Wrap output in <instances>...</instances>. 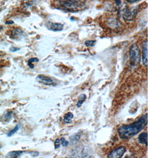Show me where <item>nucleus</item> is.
<instances>
[{
	"instance_id": "obj_1",
	"label": "nucleus",
	"mask_w": 148,
	"mask_h": 158,
	"mask_svg": "<svg viewBox=\"0 0 148 158\" xmlns=\"http://www.w3.org/2000/svg\"><path fill=\"white\" fill-rule=\"evenodd\" d=\"M148 123V114L143 115L134 122L121 126L118 129L119 136L121 139H129L139 133Z\"/></svg>"
},
{
	"instance_id": "obj_2",
	"label": "nucleus",
	"mask_w": 148,
	"mask_h": 158,
	"mask_svg": "<svg viewBox=\"0 0 148 158\" xmlns=\"http://www.w3.org/2000/svg\"><path fill=\"white\" fill-rule=\"evenodd\" d=\"M130 61L132 66H135L140 64V51L137 44H132L129 51Z\"/></svg>"
},
{
	"instance_id": "obj_3",
	"label": "nucleus",
	"mask_w": 148,
	"mask_h": 158,
	"mask_svg": "<svg viewBox=\"0 0 148 158\" xmlns=\"http://www.w3.org/2000/svg\"><path fill=\"white\" fill-rule=\"evenodd\" d=\"M60 5L64 10L69 12H76L82 9L83 3L78 0H63L60 2Z\"/></svg>"
},
{
	"instance_id": "obj_4",
	"label": "nucleus",
	"mask_w": 148,
	"mask_h": 158,
	"mask_svg": "<svg viewBox=\"0 0 148 158\" xmlns=\"http://www.w3.org/2000/svg\"><path fill=\"white\" fill-rule=\"evenodd\" d=\"M36 80L37 82L41 85L48 86H55L56 85L54 80L52 78L44 74H39L36 77Z\"/></svg>"
},
{
	"instance_id": "obj_5",
	"label": "nucleus",
	"mask_w": 148,
	"mask_h": 158,
	"mask_svg": "<svg viewBox=\"0 0 148 158\" xmlns=\"http://www.w3.org/2000/svg\"><path fill=\"white\" fill-rule=\"evenodd\" d=\"M126 151L125 146H121L113 150L108 154V157L109 158H121L124 156Z\"/></svg>"
},
{
	"instance_id": "obj_6",
	"label": "nucleus",
	"mask_w": 148,
	"mask_h": 158,
	"mask_svg": "<svg viewBox=\"0 0 148 158\" xmlns=\"http://www.w3.org/2000/svg\"><path fill=\"white\" fill-rule=\"evenodd\" d=\"M137 14L138 10L137 8L134 9L133 10H130L128 7L121 14V17H123V19L126 21H132L135 18Z\"/></svg>"
},
{
	"instance_id": "obj_7",
	"label": "nucleus",
	"mask_w": 148,
	"mask_h": 158,
	"mask_svg": "<svg viewBox=\"0 0 148 158\" xmlns=\"http://www.w3.org/2000/svg\"><path fill=\"white\" fill-rule=\"evenodd\" d=\"M107 25L109 27L114 30H117L120 29L122 26V24L120 21L115 18H110L108 19Z\"/></svg>"
},
{
	"instance_id": "obj_8",
	"label": "nucleus",
	"mask_w": 148,
	"mask_h": 158,
	"mask_svg": "<svg viewBox=\"0 0 148 158\" xmlns=\"http://www.w3.org/2000/svg\"><path fill=\"white\" fill-rule=\"evenodd\" d=\"M142 62L144 67L148 65V41H144L142 44Z\"/></svg>"
},
{
	"instance_id": "obj_9",
	"label": "nucleus",
	"mask_w": 148,
	"mask_h": 158,
	"mask_svg": "<svg viewBox=\"0 0 148 158\" xmlns=\"http://www.w3.org/2000/svg\"><path fill=\"white\" fill-rule=\"evenodd\" d=\"M47 27L49 30L57 32V31H60L63 30V25L59 23H49V25Z\"/></svg>"
},
{
	"instance_id": "obj_10",
	"label": "nucleus",
	"mask_w": 148,
	"mask_h": 158,
	"mask_svg": "<svg viewBox=\"0 0 148 158\" xmlns=\"http://www.w3.org/2000/svg\"><path fill=\"white\" fill-rule=\"evenodd\" d=\"M139 143L142 144L146 145V147L148 146V134L146 132L142 133L139 134L138 136Z\"/></svg>"
},
{
	"instance_id": "obj_11",
	"label": "nucleus",
	"mask_w": 148,
	"mask_h": 158,
	"mask_svg": "<svg viewBox=\"0 0 148 158\" xmlns=\"http://www.w3.org/2000/svg\"><path fill=\"white\" fill-rule=\"evenodd\" d=\"M24 33L23 31L21 30L19 28H14V30L12 31L11 33V35H12L13 38L14 39H18L19 37L22 36L23 34Z\"/></svg>"
},
{
	"instance_id": "obj_12",
	"label": "nucleus",
	"mask_w": 148,
	"mask_h": 158,
	"mask_svg": "<svg viewBox=\"0 0 148 158\" xmlns=\"http://www.w3.org/2000/svg\"><path fill=\"white\" fill-rule=\"evenodd\" d=\"M25 153V151H12L7 154V156L10 158H18Z\"/></svg>"
},
{
	"instance_id": "obj_13",
	"label": "nucleus",
	"mask_w": 148,
	"mask_h": 158,
	"mask_svg": "<svg viewBox=\"0 0 148 158\" xmlns=\"http://www.w3.org/2000/svg\"><path fill=\"white\" fill-rule=\"evenodd\" d=\"M73 117H74L73 114L71 112L67 113L63 118L64 122L66 124H69V123H72V119L73 118Z\"/></svg>"
},
{
	"instance_id": "obj_14",
	"label": "nucleus",
	"mask_w": 148,
	"mask_h": 158,
	"mask_svg": "<svg viewBox=\"0 0 148 158\" xmlns=\"http://www.w3.org/2000/svg\"><path fill=\"white\" fill-rule=\"evenodd\" d=\"M14 113L12 112H6L5 114L2 117V119L5 122H8L11 120L13 117Z\"/></svg>"
},
{
	"instance_id": "obj_15",
	"label": "nucleus",
	"mask_w": 148,
	"mask_h": 158,
	"mask_svg": "<svg viewBox=\"0 0 148 158\" xmlns=\"http://www.w3.org/2000/svg\"><path fill=\"white\" fill-rule=\"evenodd\" d=\"M39 61V58H32L30 59L28 61V65L29 66L30 68L31 69H33L34 68V65L33 64V63L35 62H38Z\"/></svg>"
},
{
	"instance_id": "obj_16",
	"label": "nucleus",
	"mask_w": 148,
	"mask_h": 158,
	"mask_svg": "<svg viewBox=\"0 0 148 158\" xmlns=\"http://www.w3.org/2000/svg\"><path fill=\"white\" fill-rule=\"evenodd\" d=\"M19 128H20V125H19V124L17 125L12 130H11V131H10L8 132V134H7V136H12L15 133H16L17 131L19 130Z\"/></svg>"
},
{
	"instance_id": "obj_17",
	"label": "nucleus",
	"mask_w": 148,
	"mask_h": 158,
	"mask_svg": "<svg viewBox=\"0 0 148 158\" xmlns=\"http://www.w3.org/2000/svg\"><path fill=\"white\" fill-rule=\"evenodd\" d=\"M96 44V41L95 40H88L85 42V46L87 47L94 46Z\"/></svg>"
},
{
	"instance_id": "obj_18",
	"label": "nucleus",
	"mask_w": 148,
	"mask_h": 158,
	"mask_svg": "<svg viewBox=\"0 0 148 158\" xmlns=\"http://www.w3.org/2000/svg\"><path fill=\"white\" fill-rule=\"evenodd\" d=\"M60 143H61V144H62V145L63 147H67V146L68 145L69 142H68V141H67L65 138H61L60 139Z\"/></svg>"
},
{
	"instance_id": "obj_19",
	"label": "nucleus",
	"mask_w": 148,
	"mask_h": 158,
	"mask_svg": "<svg viewBox=\"0 0 148 158\" xmlns=\"http://www.w3.org/2000/svg\"><path fill=\"white\" fill-rule=\"evenodd\" d=\"M80 133H78L76 134V135H74V136L73 137V139L72 140L71 139V140L72 142L76 143L80 140Z\"/></svg>"
},
{
	"instance_id": "obj_20",
	"label": "nucleus",
	"mask_w": 148,
	"mask_h": 158,
	"mask_svg": "<svg viewBox=\"0 0 148 158\" xmlns=\"http://www.w3.org/2000/svg\"><path fill=\"white\" fill-rule=\"evenodd\" d=\"M60 139H57L55 141V148L58 149L60 147Z\"/></svg>"
},
{
	"instance_id": "obj_21",
	"label": "nucleus",
	"mask_w": 148,
	"mask_h": 158,
	"mask_svg": "<svg viewBox=\"0 0 148 158\" xmlns=\"http://www.w3.org/2000/svg\"><path fill=\"white\" fill-rule=\"evenodd\" d=\"M29 154H30L31 156L33 157H36L39 155V153L38 152H36V151H32L29 153Z\"/></svg>"
},
{
	"instance_id": "obj_22",
	"label": "nucleus",
	"mask_w": 148,
	"mask_h": 158,
	"mask_svg": "<svg viewBox=\"0 0 148 158\" xmlns=\"http://www.w3.org/2000/svg\"><path fill=\"white\" fill-rule=\"evenodd\" d=\"M84 102V101H83L82 99H79V101H78V102H77V107L80 108V106H82L83 103Z\"/></svg>"
},
{
	"instance_id": "obj_23",
	"label": "nucleus",
	"mask_w": 148,
	"mask_h": 158,
	"mask_svg": "<svg viewBox=\"0 0 148 158\" xmlns=\"http://www.w3.org/2000/svg\"><path fill=\"white\" fill-rule=\"evenodd\" d=\"M19 48H15V47H11L10 48V51L12 52H15L17 51H19Z\"/></svg>"
},
{
	"instance_id": "obj_24",
	"label": "nucleus",
	"mask_w": 148,
	"mask_h": 158,
	"mask_svg": "<svg viewBox=\"0 0 148 158\" xmlns=\"http://www.w3.org/2000/svg\"><path fill=\"white\" fill-rule=\"evenodd\" d=\"M127 2L130 3H133L137 2L140 0H125Z\"/></svg>"
},
{
	"instance_id": "obj_25",
	"label": "nucleus",
	"mask_w": 148,
	"mask_h": 158,
	"mask_svg": "<svg viewBox=\"0 0 148 158\" xmlns=\"http://www.w3.org/2000/svg\"><path fill=\"white\" fill-rule=\"evenodd\" d=\"M14 22L13 21H7L6 22V25H11V24H14Z\"/></svg>"
},
{
	"instance_id": "obj_26",
	"label": "nucleus",
	"mask_w": 148,
	"mask_h": 158,
	"mask_svg": "<svg viewBox=\"0 0 148 158\" xmlns=\"http://www.w3.org/2000/svg\"><path fill=\"white\" fill-rule=\"evenodd\" d=\"M2 27L0 26V30H2Z\"/></svg>"
},
{
	"instance_id": "obj_27",
	"label": "nucleus",
	"mask_w": 148,
	"mask_h": 158,
	"mask_svg": "<svg viewBox=\"0 0 148 158\" xmlns=\"http://www.w3.org/2000/svg\"><path fill=\"white\" fill-rule=\"evenodd\" d=\"M1 148H2V146H1V145L0 144V149H1Z\"/></svg>"
},
{
	"instance_id": "obj_28",
	"label": "nucleus",
	"mask_w": 148,
	"mask_h": 158,
	"mask_svg": "<svg viewBox=\"0 0 148 158\" xmlns=\"http://www.w3.org/2000/svg\"><path fill=\"white\" fill-rule=\"evenodd\" d=\"M25 1H28V0H25Z\"/></svg>"
}]
</instances>
